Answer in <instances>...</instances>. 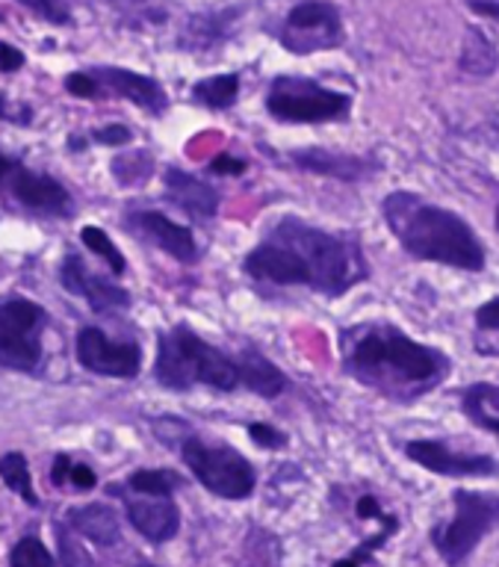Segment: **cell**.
Here are the masks:
<instances>
[{"label":"cell","mask_w":499,"mask_h":567,"mask_svg":"<svg viewBox=\"0 0 499 567\" xmlns=\"http://www.w3.org/2000/svg\"><path fill=\"white\" fill-rule=\"evenodd\" d=\"M242 269L258 281L284 287L304 284L325 296H343L349 287L366 278V257L357 239L284 216L263 243L246 255Z\"/></svg>","instance_id":"6da1fadb"},{"label":"cell","mask_w":499,"mask_h":567,"mask_svg":"<svg viewBox=\"0 0 499 567\" xmlns=\"http://www.w3.org/2000/svg\"><path fill=\"white\" fill-rule=\"evenodd\" d=\"M343 363L361 384L378 390L396 402H410L437 388L449 372V361L440 349L423 346L402 334L399 328L366 322L343 331L340 337Z\"/></svg>","instance_id":"7a4b0ae2"},{"label":"cell","mask_w":499,"mask_h":567,"mask_svg":"<svg viewBox=\"0 0 499 567\" xmlns=\"http://www.w3.org/2000/svg\"><path fill=\"white\" fill-rule=\"evenodd\" d=\"M384 221L410 257L455 266L467 272L485 269V248L458 213L437 207L414 193H393L382 204Z\"/></svg>","instance_id":"3957f363"},{"label":"cell","mask_w":499,"mask_h":567,"mask_svg":"<svg viewBox=\"0 0 499 567\" xmlns=\"http://www.w3.org/2000/svg\"><path fill=\"white\" fill-rule=\"evenodd\" d=\"M154 375L163 388L169 390H189L196 384H207V388L231 393V390L240 388V363L233 361L231 354H225L222 349L201 340L187 326L163 331Z\"/></svg>","instance_id":"277c9868"},{"label":"cell","mask_w":499,"mask_h":567,"mask_svg":"<svg viewBox=\"0 0 499 567\" xmlns=\"http://www.w3.org/2000/svg\"><path fill=\"white\" fill-rule=\"evenodd\" d=\"M453 520L440 523L432 532L437 553L449 565H461L479 547V540L499 523V496L479 491H455Z\"/></svg>","instance_id":"5b68a950"},{"label":"cell","mask_w":499,"mask_h":567,"mask_svg":"<svg viewBox=\"0 0 499 567\" xmlns=\"http://www.w3.org/2000/svg\"><path fill=\"white\" fill-rule=\"evenodd\" d=\"M349 106H352L349 95L320 86L308 78H295V74L276 78L267 92V110L278 122L287 124L334 122L349 113Z\"/></svg>","instance_id":"8992f818"},{"label":"cell","mask_w":499,"mask_h":567,"mask_svg":"<svg viewBox=\"0 0 499 567\" xmlns=\"http://www.w3.org/2000/svg\"><path fill=\"white\" fill-rule=\"evenodd\" d=\"M180 455L187 461V467L193 470V476L210 491V494L222 496V499H246L258 485L254 467L246 455L222 443L201 441V437H187L180 446Z\"/></svg>","instance_id":"52a82bcc"},{"label":"cell","mask_w":499,"mask_h":567,"mask_svg":"<svg viewBox=\"0 0 499 567\" xmlns=\"http://www.w3.org/2000/svg\"><path fill=\"white\" fill-rule=\"evenodd\" d=\"M45 310L28 299L0 301V363L10 370L30 372L42 361V328Z\"/></svg>","instance_id":"ba28073f"},{"label":"cell","mask_w":499,"mask_h":567,"mask_svg":"<svg viewBox=\"0 0 499 567\" xmlns=\"http://www.w3.org/2000/svg\"><path fill=\"white\" fill-rule=\"evenodd\" d=\"M281 44L290 53L331 51L343 44V18L340 9L329 0H302L290 9V16L281 30Z\"/></svg>","instance_id":"9c48e42d"},{"label":"cell","mask_w":499,"mask_h":567,"mask_svg":"<svg viewBox=\"0 0 499 567\" xmlns=\"http://www.w3.org/2000/svg\"><path fill=\"white\" fill-rule=\"evenodd\" d=\"M77 361L95 375L110 379H134L143 367V352L136 343L110 340L101 328H81L77 334Z\"/></svg>","instance_id":"30bf717a"},{"label":"cell","mask_w":499,"mask_h":567,"mask_svg":"<svg viewBox=\"0 0 499 567\" xmlns=\"http://www.w3.org/2000/svg\"><path fill=\"white\" fill-rule=\"evenodd\" d=\"M405 455L417 461L419 467L432 470L437 476H493L499 464L490 455H470V452H453L440 441H410Z\"/></svg>","instance_id":"8fae6325"},{"label":"cell","mask_w":499,"mask_h":567,"mask_svg":"<svg viewBox=\"0 0 499 567\" xmlns=\"http://www.w3.org/2000/svg\"><path fill=\"white\" fill-rule=\"evenodd\" d=\"M125 228L139 239H145V243H154L157 248H163L166 255H171L180 264H196L198 248L196 239H193V230L171 221L169 216H163L157 210H134L127 213Z\"/></svg>","instance_id":"7c38bea8"},{"label":"cell","mask_w":499,"mask_h":567,"mask_svg":"<svg viewBox=\"0 0 499 567\" xmlns=\"http://www.w3.org/2000/svg\"><path fill=\"white\" fill-rule=\"evenodd\" d=\"M90 74L98 83L101 95L125 97V101L143 106L148 113H163L166 110V92H163L157 80L127 69H92Z\"/></svg>","instance_id":"4fadbf2b"},{"label":"cell","mask_w":499,"mask_h":567,"mask_svg":"<svg viewBox=\"0 0 499 567\" xmlns=\"http://www.w3.org/2000/svg\"><path fill=\"white\" fill-rule=\"evenodd\" d=\"M60 278H63L65 290L74 292V296H83L92 305V310H98V313H110V310L127 308L131 305L127 290H122L118 284L104 281L98 275H92L77 257H65Z\"/></svg>","instance_id":"5bb4252c"},{"label":"cell","mask_w":499,"mask_h":567,"mask_svg":"<svg viewBox=\"0 0 499 567\" xmlns=\"http://www.w3.org/2000/svg\"><path fill=\"white\" fill-rule=\"evenodd\" d=\"M145 499H131L127 503V520L145 540L152 544H166L178 535L180 512L169 496L143 494Z\"/></svg>","instance_id":"9a60e30c"},{"label":"cell","mask_w":499,"mask_h":567,"mask_svg":"<svg viewBox=\"0 0 499 567\" xmlns=\"http://www.w3.org/2000/svg\"><path fill=\"white\" fill-rule=\"evenodd\" d=\"M10 189L12 195L19 198L24 207L42 213H65L69 210V193H65L63 184H56L54 177L37 175V172H28V168L12 166L10 175Z\"/></svg>","instance_id":"2e32d148"},{"label":"cell","mask_w":499,"mask_h":567,"mask_svg":"<svg viewBox=\"0 0 499 567\" xmlns=\"http://www.w3.org/2000/svg\"><path fill=\"white\" fill-rule=\"evenodd\" d=\"M295 166L313 175L340 177V181H361L370 175V159L355 157V154H340V151L329 148H304L290 154Z\"/></svg>","instance_id":"e0dca14e"},{"label":"cell","mask_w":499,"mask_h":567,"mask_svg":"<svg viewBox=\"0 0 499 567\" xmlns=\"http://www.w3.org/2000/svg\"><path fill=\"white\" fill-rule=\"evenodd\" d=\"M166 198L184 207L189 216H201V219H210L219 210V195L214 186H207L205 181H198L180 168L166 172Z\"/></svg>","instance_id":"ac0fdd59"},{"label":"cell","mask_w":499,"mask_h":567,"mask_svg":"<svg viewBox=\"0 0 499 567\" xmlns=\"http://www.w3.org/2000/svg\"><path fill=\"white\" fill-rule=\"evenodd\" d=\"M69 520L81 535H86L90 540L101 544V547H113L118 544V535H122V523H118V514L110 508V505H86V508H74L69 514Z\"/></svg>","instance_id":"d6986e66"},{"label":"cell","mask_w":499,"mask_h":567,"mask_svg":"<svg viewBox=\"0 0 499 567\" xmlns=\"http://www.w3.org/2000/svg\"><path fill=\"white\" fill-rule=\"evenodd\" d=\"M240 388H249L258 396H278L284 393L287 375L278 370L276 363H269L263 354L258 352H242L240 361Z\"/></svg>","instance_id":"ffe728a7"},{"label":"cell","mask_w":499,"mask_h":567,"mask_svg":"<svg viewBox=\"0 0 499 567\" xmlns=\"http://www.w3.org/2000/svg\"><path fill=\"white\" fill-rule=\"evenodd\" d=\"M464 411L472 423L499 437V384H472L464 390Z\"/></svg>","instance_id":"44dd1931"},{"label":"cell","mask_w":499,"mask_h":567,"mask_svg":"<svg viewBox=\"0 0 499 567\" xmlns=\"http://www.w3.org/2000/svg\"><path fill=\"white\" fill-rule=\"evenodd\" d=\"M240 9H225V12H210V16H198L187 24V33L180 39L184 48H205L225 39V30H231V21L237 18Z\"/></svg>","instance_id":"7402d4cb"},{"label":"cell","mask_w":499,"mask_h":567,"mask_svg":"<svg viewBox=\"0 0 499 567\" xmlns=\"http://www.w3.org/2000/svg\"><path fill=\"white\" fill-rule=\"evenodd\" d=\"M237 95H240V78L237 74H216V78H207L193 86V97L198 104L210 106V110H228V106H233Z\"/></svg>","instance_id":"603a6c76"},{"label":"cell","mask_w":499,"mask_h":567,"mask_svg":"<svg viewBox=\"0 0 499 567\" xmlns=\"http://www.w3.org/2000/svg\"><path fill=\"white\" fill-rule=\"evenodd\" d=\"M0 478H3V485L21 494V499L28 505H39V494L37 487H33V476H30L28 458L21 455V452H7L3 458H0Z\"/></svg>","instance_id":"cb8c5ba5"},{"label":"cell","mask_w":499,"mask_h":567,"mask_svg":"<svg viewBox=\"0 0 499 567\" xmlns=\"http://www.w3.org/2000/svg\"><path fill=\"white\" fill-rule=\"evenodd\" d=\"M461 69L470 71V74H481V78L497 69V51H493V42H490L488 35L481 33V30H476V27L467 33V44H464V53H461Z\"/></svg>","instance_id":"d4e9b609"},{"label":"cell","mask_w":499,"mask_h":567,"mask_svg":"<svg viewBox=\"0 0 499 567\" xmlns=\"http://www.w3.org/2000/svg\"><path fill=\"white\" fill-rule=\"evenodd\" d=\"M127 485L136 494H154V496H171L184 485V478L175 470H136L134 476L127 478Z\"/></svg>","instance_id":"484cf974"},{"label":"cell","mask_w":499,"mask_h":567,"mask_svg":"<svg viewBox=\"0 0 499 567\" xmlns=\"http://www.w3.org/2000/svg\"><path fill=\"white\" fill-rule=\"evenodd\" d=\"M83 243H86V248H92L95 255L104 257V264H110V269H113V275H125V255L118 251L116 243L104 234L101 228H95V225H86L83 228Z\"/></svg>","instance_id":"4316f807"},{"label":"cell","mask_w":499,"mask_h":567,"mask_svg":"<svg viewBox=\"0 0 499 567\" xmlns=\"http://www.w3.org/2000/svg\"><path fill=\"white\" fill-rule=\"evenodd\" d=\"M10 561L15 567H51L56 558L48 553L45 544L39 538H21L19 544L12 547Z\"/></svg>","instance_id":"83f0119b"},{"label":"cell","mask_w":499,"mask_h":567,"mask_svg":"<svg viewBox=\"0 0 499 567\" xmlns=\"http://www.w3.org/2000/svg\"><path fill=\"white\" fill-rule=\"evenodd\" d=\"M21 3L28 9H33V12L45 18V21H54V24H69V21H72L63 0H21Z\"/></svg>","instance_id":"f1b7e54d"},{"label":"cell","mask_w":499,"mask_h":567,"mask_svg":"<svg viewBox=\"0 0 499 567\" xmlns=\"http://www.w3.org/2000/svg\"><path fill=\"white\" fill-rule=\"evenodd\" d=\"M65 89L72 92V95L77 97H98V83H95V78H92L90 71H74V74H69L65 78Z\"/></svg>","instance_id":"f546056e"},{"label":"cell","mask_w":499,"mask_h":567,"mask_svg":"<svg viewBox=\"0 0 499 567\" xmlns=\"http://www.w3.org/2000/svg\"><path fill=\"white\" fill-rule=\"evenodd\" d=\"M249 434H251V441L258 443V446H267V450H278V446H284L287 443L284 434L278 432L276 425H267V423H251Z\"/></svg>","instance_id":"4dcf8cb0"},{"label":"cell","mask_w":499,"mask_h":567,"mask_svg":"<svg viewBox=\"0 0 499 567\" xmlns=\"http://www.w3.org/2000/svg\"><path fill=\"white\" fill-rule=\"evenodd\" d=\"M95 140L104 142V145H127V142L134 140V133H131L127 124H110V127L95 131Z\"/></svg>","instance_id":"1f68e13d"},{"label":"cell","mask_w":499,"mask_h":567,"mask_svg":"<svg viewBox=\"0 0 499 567\" xmlns=\"http://www.w3.org/2000/svg\"><path fill=\"white\" fill-rule=\"evenodd\" d=\"M476 326L485 328V331H499V296L497 299L485 301V305L476 310Z\"/></svg>","instance_id":"d6a6232c"},{"label":"cell","mask_w":499,"mask_h":567,"mask_svg":"<svg viewBox=\"0 0 499 567\" xmlns=\"http://www.w3.org/2000/svg\"><path fill=\"white\" fill-rule=\"evenodd\" d=\"M69 482L74 487H81V491H92V487L98 485V476H95V470L86 467V464H69Z\"/></svg>","instance_id":"836d02e7"},{"label":"cell","mask_w":499,"mask_h":567,"mask_svg":"<svg viewBox=\"0 0 499 567\" xmlns=\"http://www.w3.org/2000/svg\"><path fill=\"white\" fill-rule=\"evenodd\" d=\"M21 65H24V53L19 48H12V44L0 42V71L10 74V71H19Z\"/></svg>","instance_id":"e575fe53"},{"label":"cell","mask_w":499,"mask_h":567,"mask_svg":"<svg viewBox=\"0 0 499 567\" xmlns=\"http://www.w3.org/2000/svg\"><path fill=\"white\" fill-rule=\"evenodd\" d=\"M214 172L216 175H242V172H246V163L237 157H228V154H222V157L214 159Z\"/></svg>","instance_id":"d590c367"},{"label":"cell","mask_w":499,"mask_h":567,"mask_svg":"<svg viewBox=\"0 0 499 567\" xmlns=\"http://www.w3.org/2000/svg\"><path fill=\"white\" fill-rule=\"evenodd\" d=\"M30 106L28 104H21V106H7L3 104V97H0V118H12V122H19V124H30Z\"/></svg>","instance_id":"8d00e7d4"},{"label":"cell","mask_w":499,"mask_h":567,"mask_svg":"<svg viewBox=\"0 0 499 567\" xmlns=\"http://www.w3.org/2000/svg\"><path fill=\"white\" fill-rule=\"evenodd\" d=\"M357 517H375V520H382V517H387V514L382 512V508H378V499H375V496H361V499H357Z\"/></svg>","instance_id":"74e56055"},{"label":"cell","mask_w":499,"mask_h":567,"mask_svg":"<svg viewBox=\"0 0 499 567\" xmlns=\"http://www.w3.org/2000/svg\"><path fill=\"white\" fill-rule=\"evenodd\" d=\"M69 464H72V458H69V455H56V461H54V470H51V482H54V485H65V482H69Z\"/></svg>","instance_id":"f35d334b"},{"label":"cell","mask_w":499,"mask_h":567,"mask_svg":"<svg viewBox=\"0 0 499 567\" xmlns=\"http://www.w3.org/2000/svg\"><path fill=\"white\" fill-rule=\"evenodd\" d=\"M470 9H476V12H481V16L497 18L499 21V3H493V0H470Z\"/></svg>","instance_id":"ab89813d"},{"label":"cell","mask_w":499,"mask_h":567,"mask_svg":"<svg viewBox=\"0 0 499 567\" xmlns=\"http://www.w3.org/2000/svg\"><path fill=\"white\" fill-rule=\"evenodd\" d=\"M12 166H15V163H12L10 157H3V154H0V181H3V177L10 175Z\"/></svg>","instance_id":"60d3db41"},{"label":"cell","mask_w":499,"mask_h":567,"mask_svg":"<svg viewBox=\"0 0 499 567\" xmlns=\"http://www.w3.org/2000/svg\"><path fill=\"white\" fill-rule=\"evenodd\" d=\"M113 7H143L145 0H110Z\"/></svg>","instance_id":"b9f144b4"},{"label":"cell","mask_w":499,"mask_h":567,"mask_svg":"<svg viewBox=\"0 0 499 567\" xmlns=\"http://www.w3.org/2000/svg\"><path fill=\"white\" fill-rule=\"evenodd\" d=\"M497 228H499V210H497Z\"/></svg>","instance_id":"7bdbcfd3"}]
</instances>
